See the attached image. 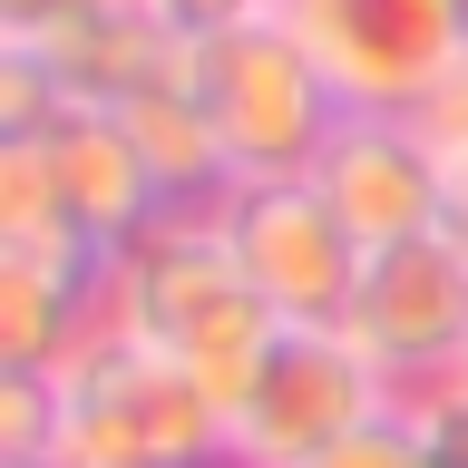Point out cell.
<instances>
[{"instance_id": "obj_10", "label": "cell", "mask_w": 468, "mask_h": 468, "mask_svg": "<svg viewBox=\"0 0 468 468\" xmlns=\"http://www.w3.org/2000/svg\"><path fill=\"white\" fill-rule=\"evenodd\" d=\"M49 79H58V98H79V108H137L146 88H166V79H186V39H166V29L146 20V10H108V20H88V29H69V39H49Z\"/></svg>"}, {"instance_id": "obj_5", "label": "cell", "mask_w": 468, "mask_h": 468, "mask_svg": "<svg viewBox=\"0 0 468 468\" xmlns=\"http://www.w3.org/2000/svg\"><path fill=\"white\" fill-rule=\"evenodd\" d=\"M273 20L303 39L342 108L420 117L468 58V0H283Z\"/></svg>"}, {"instance_id": "obj_14", "label": "cell", "mask_w": 468, "mask_h": 468, "mask_svg": "<svg viewBox=\"0 0 468 468\" xmlns=\"http://www.w3.org/2000/svg\"><path fill=\"white\" fill-rule=\"evenodd\" d=\"M108 10H137V0H0V29H10L20 49H49V39H69V29L108 20Z\"/></svg>"}, {"instance_id": "obj_8", "label": "cell", "mask_w": 468, "mask_h": 468, "mask_svg": "<svg viewBox=\"0 0 468 468\" xmlns=\"http://www.w3.org/2000/svg\"><path fill=\"white\" fill-rule=\"evenodd\" d=\"M400 400L390 380L351 351V332H283L254 390L234 400V468H313L322 449H342L361 420Z\"/></svg>"}, {"instance_id": "obj_9", "label": "cell", "mask_w": 468, "mask_h": 468, "mask_svg": "<svg viewBox=\"0 0 468 468\" xmlns=\"http://www.w3.org/2000/svg\"><path fill=\"white\" fill-rule=\"evenodd\" d=\"M313 186H322V205L361 234V254L449 225V156H439V137L420 117L351 108L342 127H332V146L313 156Z\"/></svg>"}, {"instance_id": "obj_3", "label": "cell", "mask_w": 468, "mask_h": 468, "mask_svg": "<svg viewBox=\"0 0 468 468\" xmlns=\"http://www.w3.org/2000/svg\"><path fill=\"white\" fill-rule=\"evenodd\" d=\"M186 88H196V117H205V137H215V156H225V186L313 176V156L351 117L283 20H244L225 39L186 49Z\"/></svg>"}, {"instance_id": "obj_1", "label": "cell", "mask_w": 468, "mask_h": 468, "mask_svg": "<svg viewBox=\"0 0 468 468\" xmlns=\"http://www.w3.org/2000/svg\"><path fill=\"white\" fill-rule=\"evenodd\" d=\"M108 322L137 332V342H156L166 361H186V371L225 400V420H234V400L254 390V371L273 361V342H283L273 303L244 283L225 225H215V205L156 215V225L108 263Z\"/></svg>"}, {"instance_id": "obj_13", "label": "cell", "mask_w": 468, "mask_h": 468, "mask_svg": "<svg viewBox=\"0 0 468 468\" xmlns=\"http://www.w3.org/2000/svg\"><path fill=\"white\" fill-rule=\"evenodd\" d=\"M410 420H420V439H430V468H468V371L410 390Z\"/></svg>"}, {"instance_id": "obj_11", "label": "cell", "mask_w": 468, "mask_h": 468, "mask_svg": "<svg viewBox=\"0 0 468 468\" xmlns=\"http://www.w3.org/2000/svg\"><path fill=\"white\" fill-rule=\"evenodd\" d=\"M313 468H430V439H420L410 400H390L380 420H361V430H351L342 449H322Z\"/></svg>"}, {"instance_id": "obj_16", "label": "cell", "mask_w": 468, "mask_h": 468, "mask_svg": "<svg viewBox=\"0 0 468 468\" xmlns=\"http://www.w3.org/2000/svg\"><path fill=\"white\" fill-rule=\"evenodd\" d=\"M449 225L468 234V156H449Z\"/></svg>"}, {"instance_id": "obj_15", "label": "cell", "mask_w": 468, "mask_h": 468, "mask_svg": "<svg viewBox=\"0 0 468 468\" xmlns=\"http://www.w3.org/2000/svg\"><path fill=\"white\" fill-rule=\"evenodd\" d=\"M420 127L439 137V156H468V58L449 69V88H439L430 108H420Z\"/></svg>"}, {"instance_id": "obj_2", "label": "cell", "mask_w": 468, "mask_h": 468, "mask_svg": "<svg viewBox=\"0 0 468 468\" xmlns=\"http://www.w3.org/2000/svg\"><path fill=\"white\" fill-rule=\"evenodd\" d=\"M49 390H58V459L69 468H234L225 400L156 342L117 332L108 313L49 371Z\"/></svg>"}, {"instance_id": "obj_4", "label": "cell", "mask_w": 468, "mask_h": 468, "mask_svg": "<svg viewBox=\"0 0 468 468\" xmlns=\"http://www.w3.org/2000/svg\"><path fill=\"white\" fill-rule=\"evenodd\" d=\"M156 215H176V205L108 108L58 98L39 127L0 137V234H49L58 225V234H88V244L127 254Z\"/></svg>"}, {"instance_id": "obj_7", "label": "cell", "mask_w": 468, "mask_h": 468, "mask_svg": "<svg viewBox=\"0 0 468 468\" xmlns=\"http://www.w3.org/2000/svg\"><path fill=\"white\" fill-rule=\"evenodd\" d=\"M342 332L400 400L430 380H459L468 371V234L439 225V234H410V244H380L361 263Z\"/></svg>"}, {"instance_id": "obj_6", "label": "cell", "mask_w": 468, "mask_h": 468, "mask_svg": "<svg viewBox=\"0 0 468 468\" xmlns=\"http://www.w3.org/2000/svg\"><path fill=\"white\" fill-rule=\"evenodd\" d=\"M215 225H225L244 283L273 303L283 332H342L351 292H361V234L322 205L313 176H263V186H225L215 196Z\"/></svg>"}, {"instance_id": "obj_17", "label": "cell", "mask_w": 468, "mask_h": 468, "mask_svg": "<svg viewBox=\"0 0 468 468\" xmlns=\"http://www.w3.org/2000/svg\"><path fill=\"white\" fill-rule=\"evenodd\" d=\"M49 468H69V459H49Z\"/></svg>"}, {"instance_id": "obj_12", "label": "cell", "mask_w": 468, "mask_h": 468, "mask_svg": "<svg viewBox=\"0 0 468 468\" xmlns=\"http://www.w3.org/2000/svg\"><path fill=\"white\" fill-rule=\"evenodd\" d=\"M146 20L166 29V39H186V49H205V39H225V29H244V20H273L283 0H137Z\"/></svg>"}]
</instances>
